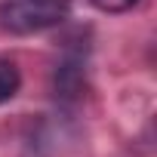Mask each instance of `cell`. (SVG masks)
Returning <instances> with one entry per match:
<instances>
[{
  "label": "cell",
  "instance_id": "6da1fadb",
  "mask_svg": "<svg viewBox=\"0 0 157 157\" xmlns=\"http://www.w3.org/2000/svg\"><path fill=\"white\" fill-rule=\"evenodd\" d=\"M71 0H6L0 3V25L13 34H37L68 19Z\"/></svg>",
  "mask_w": 157,
  "mask_h": 157
},
{
  "label": "cell",
  "instance_id": "7a4b0ae2",
  "mask_svg": "<svg viewBox=\"0 0 157 157\" xmlns=\"http://www.w3.org/2000/svg\"><path fill=\"white\" fill-rule=\"evenodd\" d=\"M22 86V74H19V65L6 56H0V105L10 102Z\"/></svg>",
  "mask_w": 157,
  "mask_h": 157
},
{
  "label": "cell",
  "instance_id": "3957f363",
  "mask_svg": "<svg viewBox=\"0 0 157 157\" xmlns=\"http://www.w3.org/2000/svg\"><path fill=\"white\" fill-rule=\"evenodd\" d=\"M90 3L96 10H102V13H126V10H132L139 3V0H90Z\"/></svg>",
  "mask_w": 157,
  "mask_h": 157
}]
</instances>
